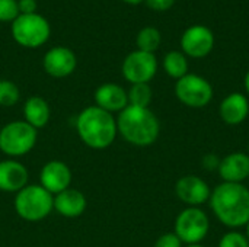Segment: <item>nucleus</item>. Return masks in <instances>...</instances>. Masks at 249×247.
Instances as JSON below:
<instances>
[{
    "label": "nucleus",
    "mask_w": 249,
    "mask_h": 247,
    "mask_svg": "<svg viewBox=\"0 0 249 247\" xmlns=\"http://www.w3.org/2000/svg\"><path fill=\"white\" fill-rule=\"evenodd\" d=\"M210 208L216 218L229 229L245 227L249 221V188L242 183L222 182L210 195Z\"/></svg>",
    "instance_id": "1"
},
{
    "label": "nucleus",
    "mask_w": 249,
    "mask_h": 247,
    "mask_svg": "<svg viewBox=\"0 0 249 247\" xmlns=\"http://www.w3.org/2000/svg\"><path fill=\"white\" fill-rule=\"evenodd\" d=\"M76 131L88 147L104 150L115 141L118 134L117 119L96 105L88 106L76 118Z\"/></svg>",
    "instance_id": "2"
},
{
    "label": "nucleus",
    "mask_w": 249,
    "mask_h": 247,
    "mask_svg": "<svg viewBox=\"0 0 249 247\" xmlns=\"http://www.w3.org/2000/svg\"><path fill=\"white\" fill-rule=\"evenodd\" d=\"M117 128L121 137L137 147L152 146L160 132L158 116L149 108L128 105L117 118Z\"/></svg>",
    "instance_id": "3"
},
{
    "label": "nucleus",
    "mask_w": 249,
    "mask_h": 247,
    "mask_svg": "<svg viewBox=\"0 0 249 247\" xmlns=\"http://www.w3.org/2000/svg\"><path fill=\"white\" fill-rule=\"evenodd\" d=\"M15 210L26 221H41L54 210V197L41 185H26L16 194Z\"/></svg>",
    "instance_id": "4"
},
{
    "label": "nucleus",
    "mask_w": 249,
    "mask_h": 247,
    "mask_svg": "<svg viewBox=\"0 0 249 247\" xmlns=\"http://www.w3.org/2000/svg\"><path fill=\"white\" fill-rule=\"evenodd\" d=\"M50 33V23L39 13L19 15L12 22V36L25 48H38L44 45L48 41Z\"/></svg>",
    "instance_id": "5"
},
{
    "label": "nucleus",
    "mask_w": 249,
    "mask_h": 247,
    "mask_svg": "<svg viewBox=\"0 0 249 247\" xmlns=\"http://www.w3.org/2000/svg\"><path fill=\"white\" fill-rule=\"evenodd\" d=\"M36 130L25 121H13L0 130V150L9 157L29 153L36 143Z\"/></svg>",
    "instance_id": "6"
},
{
    "label": "nucleus",
    "mask_w": 249,
    "mask_h": 247,
    "mask_svg": "<svg viewBox=\"0 0 249 247\" xmlns=\"http://www.w3.org/2000/svg\"><path fill=\"white\" fill-rule=\"evenodd\" d=\"M210 221L200 207H188L175 220V234L182 245H200L209 234Z\"/></svg>",
    "instance_id": "7"
},
{
    "label": "nucleus",
    "mask_w": 249,
    "mask_h": 247,
    "mask_svg": "<svg viewBox=\"0 0 249 247\" xmlns=\"http://www.w3.org/2000/svg\"><path fill=\"white\" fill-rule=\"evenodd\" d=\"M175 96L177 99L194 109L207 106L213 99V86L210 82L198 74L188 73L175 83Z\"/></svg>",
    "instance_id": "8"
},
{
    "label": "nucleus",
    "mask_w": 249,
    "mask_h": 247,
    "mask_svg": "<svg viewBox=\"0 0 249 247\" xmlns=\"http://www.w3.org/2000/svg\"><path fill=\"white\" fill-rule=\"evenodd\" d=\"M121 71L124 79L131 84L149 83L156 76L158 58L152 52L136 49L124 58Z\"/></svg>",
    "instance_id": "9"
},
{
    "label": "nucleus",
    "mask_w": 249,
    "mask_h": 247,
    "mask_svg": "<svg viewBox=\"0 0 249 247\" xmlns=\"http://www.w3.org/2000/svg\"><path fill=\"white\" fill-rule=\"evenodd\" d=\"M214 33L204 25L187 28L181 36V51L191 58H204L214 48Z\"/></svg>",
    "instance_id": "10"
},
{
    "label": "nucleus",
    "mask_w": 249,
    "mask_h": 247,
    "mask_svg": "<svg viewBox=\"0 0 249 247\" xmlns=\"http://www.w3.org/2000/svg\"><path fill=\"white\" fill-rule=\"evenodd\" d=\"M175 194L178 199L188 207H200L209 202L212 189L204 179L196 175H185L177 181Z\"/></svg>",
    "instance_id": "11"
},
{
    "label": "nucleus",
    "mask_w": 249,
    "mask_h": 247,
    "mask_svg": "<svg viewBox=\"0 0 249 247\" xmlns=\"http://www.w3.org/2000/svg\"><path fill=\"white\" fill-rule=\"evenodd\" d=\"M41 186L48 191L51 195H57L70 188L71 183V170L70 167L60 160H51L44 165L39 173Z\"/></svg>",
    "instance_id": "12"
},
{
    "label": "nucleus",
    "mask_w": 249,
    "mask_h": 247,
    "mask_svg": "<svg viewBox=\"0 0 249 247\" xmlns=\"http://www.w3.org/2000/svg\"><path fill=\"white\" fill-rule=\"evenodd\" d=\"M42 66L47 74H50L51 77L63 79V77L70 76L74 71L77 66V60H76L74 52L70 48L54 47L48 49L47 54L44 55Z\"/></svg>",
    "instance_id": "13"
},
{
    "label": "nucleus",
    "mask_w": 249,
    "mask_h": 247,
    "mask_svg": "<svg viewBox=\"0 0 249 247\" xmlns=\"http://www.w3.org/2000/svg\"><path fill=\"white\" fill-rule=\"evenodd\" d=\"M96 106L114 114L121 112L128 106V95L124 87L115 83H104L95 92Z\"/></svg>",
    "instance_id": "14"
},
{
    "label": "nucleus",
    "mask_w": 249,
    "mask_h": 247,
    "mask_svg": "<svg viewBox=\"0 0 249 247\" xmlns=\"http://www.w3.org/2000/svg\"><path fill=\"white\" fill-rule=\"evenodd\" d=\"M223 182L242 183L249 178V156L247 153H231L220 160L217 169Z\"/></svg>",
    "instance_id": "15"
},
{
    "label": "nucleus",
    "mask_w": 249,
    "mask_h": 247,
    "mask_svg": "<svg viewBox=\"0 0 249 247\" xmlns=\"http://www.w3.org/2000/svg\"><path fill=\"white\" fill-rule=\"evenodd\" d=\"M28 185V170L16 160L0 162V191L18 194Z\"/></svg>",
    "instance_id": "16"
},
{
    "label": "nucleus",
    "mask_w": 249,
    "mask_h": 247,
    "mask_svg": "<svg viewBox=\"0 0 249 247\" xmlns=\"http://www.w3.org/2000/svg\"><path fill=\"white\" fill-rule=\"evenodd\" d=\"M220 118L228 125H239L249 115V100L244 93L233 92L228 95L219 106Z\"/></svg>",
    "instance_id": "17"
},
{
    "label": "nucleus",
    "mask_w": 249,
    "mask_h": 247,
    "mask_svg": "<svg viewBox=\"0 0 249 247\" xmlns=\"http://www.w3.org/2000/svg\"><path fill=\"white\" fill-rule=\"evenodd\" d=\"M54 210L67 218H76L86 210V198L77 189H66L54 197Z\"/></svg>",
    "instance_id": "18"
},
{
    "label": "nucleus",
    "mask_w": 249,
    "mask_h": 247,
    "mask_svg": "<svg viewBox=\"0 0 249 247\" xmlns=\"http://www.w3.org/2000/svg\"><path fill=\"white\" fill-rule=\"evenodd\" d=\"M25 122H28L35 130L42 128L50 121V106L48 102L41 96H31L23 105Z\"/></svg>",
    "instance_id": "19"
},
{
    "label": "nucleus",
    "mask_w": 249,
    "mask_h": 247,
    "mask_svg": "<svg viewBox=\"0 0 249 247\" xmlns=\"http://www.w3.org/2000/svg\"><path fill=\"white\" fill-rule=\"evenodd\" d=\"M163 70L169 77H172L175 80H179L181 77L188 74L187 55L182 51H178V49L166 52V55L163 57Z\"/></svg>",
    "instance_id": "20"
},
{
    "label": "nucleus",
    "mask_w": 249,
    "mask_h": 247,
    "mask_svg": "<svg viewBox=\"0 0 249 247\" xmlns=\"http://www.w3.org/2000/svg\"><path fill=\"white\" fill-rule=\"evenodd\" d=\"M160 41H162V35L159 29L155 26H144L143 29H140L136 38L137 49L152 54H155V51L160 47Z\"/></svg>",
    "instance_id": "21"
},
{
    "label": "nucleus",
    "mask_w": 249,
    "mask_h": 247,
    "mask_svg": "<svg viewBox=\"0 0 249 247\" xmlns=\"http://www.w3.org/2000/svg\"><path fill=\"white\" fill-rule=\"evenodd\" d=\"M127 95H128V105L140 106V108H149L152 102V96H153L152 87L149 86V83L131 84Z\"/></svg>",
    "instance_id": "22"
},
{
    "label": "nucleus",
    "mask_w": 249,
    "mask_h": 247,
    "mask_svg": "<svg viewBox=\"0 0 249 247\" xmlns=\"http://www.w3.org/2000/svg\"><path fill=\"white\" fill-rule=\"evenodd\" d=\"M19 87L10 80H0V106L9 108L19 102Z\"/></svg>",
    "instance_id": "23"
},
{
    "label": "nucleus",
    "mask_w": 249,
    "mask_h": 247,
    "mask_svg": "<svg viewBox=\"0 0 249 247\" xmlns=\"http://www.w3.org/2000/svg\"><path fill=\"white\" fill-rule=\"evenodd\" d=\"M219 247H249V240L239 231H229L220 239Z\"/></svg>",
    "instance_id": "24"
},
{
    "label": "nucleus",
    "mask_w": 249,
    "mask_h": 247,
    "mask_svg": "<svg viewBox=\"0 0 249 247\" xmlns=\"http://www.w3.org/2000/svg\"><path fill=\"white\" fill-rule=\"evenodd\" d=\"M19 15L18 0H0V22H13Z\"/></svg>",
    "instance_id": "25"
},
{
    "label": "nucleus",
    "mask_w": 249,
    "mask_h": 247,
    "mask_svg": "<svg viewBox=\"0 0 249 247\" xmlns=\"http://www.w3.org/2000/svg\"><path fill=\"white\" fill-rule=\"evenodd\" d=\"M155 247H182V242L175 233H165L156 240Z\"/></svg>",
    "instance_id": "26"
},
{
    "label": "nucleus",
    "mask_w": 249,
    "mask_h": 247,
    "mask_svg": "<svg viewBox=\"0 0 249 247\" xmlns=\"http://www.w3.org/2000/svg\"><path fill=\"white\" fill-rule=\"evenodd\" d=\"M144 1L147 7L156 12H166L175 4V0H144Z\"/></svg>",
    "instance_id": "27"
},
{
    "label": "nucleus",
    "mask_w": 249,
    "mask_h": 247,
    "mask_svg": "<svg viewBox=\"0 0 249 247\" xmlns=\"http://www.w3.org/2000/svg\"><path fill=\"white\" fill-rule=\"evenodd\" d=\"M18 7L20 15L36 13V0H18Z\"/></svg>",
    "instance_id": "28"
},
{
    "label": "nucleus",
    "mask_w": 249,
    "mask_h": 247,
    "mask_svg": "<svg viewBox=\"0 0 249 247\" xmlns=\"http://www.w3.org/2000/svg\"><path fill=\"white\" fill-rule=\"evenodd\" d=\"M219 165H220V159L216 154H207L203 159V169H206L209 172L217 170L219 169Z\"/></svg>",
    "instance_id": "29"
},
{
    "label": "nucleus",
    "mask_w": 249,
    "mask_h": 247,
    "mask_svg": "<svg viewBox=\"0 0 249 247\" xmlns=\"http://www.w3.org/2000/svg\"><path fill=\"white\" fill-rule=\"evenodd\" d=\"M244 84H245V90H247V93L249 95V70H248V73L245 74V79H244Z\"/></svg>",
    "instance_id": "30"
},
{
    "label": "nucleus",
    "mask_w": 249,
    "mask_h": 247,
    "mask_svg": "<svg viewBox=\"0 0 249 247\" xmlns=\"http://www.w3.org/2000/svg\"><path fill=\"white\" fill-rule=\"evenodd\" d=\"M123 1H125V3H128V4H140V3L144 1V0H123Z\"/></svg>",
    "instance_id": "31"
},
{
    "label": "nucleus",
    "mask_w": 249,
    "mask_h": 247,
    "mask_svg": "<svg viewBox=\"0 0 249 247\" xmlns=\"http://www.w3.org/2000/svg\"><path fill=\"white\" fill-rule=\"evenodd\" d=\"M245 227H247V237H248V240H249V221H248V224H247Z\"/></svg>",
    "instance_id": "32"
},
{
    "label": "nucleus",
    "mask_w": 249,
    "mask_h": 247,
    "mask_svg": "<svg viewBox=\"0 0 249 247\" xmlns=\"http://www.w3.org/2000/svg\"><path fill=\"white\" fill-rule=\"evenodd\" d=\"M185 247H204V246H201V245H188V246H185Z\"/></svg>",
    "instance_id": "33"
},
{
    "label": "nucleus",
    "mask_w": 249,
    "mask_h": 247,
    "mask_svg": "<svg viewBox=\"0 0 249 247\" xmlns=\"http://www.w3.org/2000/svg\"><path fill=\"white\" fill-rule=\"evenodd\" d=\"M247 154H248V156H249V144H248V151H247Z\"/></svg>",
    "instance_id": "34"
},
{
    "label": "nucleus",
    "mask_w": 249,
    "mask_h": 247,
    "mask_svg": "<svg viewBox=\"0 0 249 247\" xmlns=\"http://www.w3.org/2000/svg\"><path fill=\"white\" fill-rule=\"evenodd\" d=\"M248 179H249V178H248Z\"/></svg>",
    "instance_id": "35"
}]
</instances>
